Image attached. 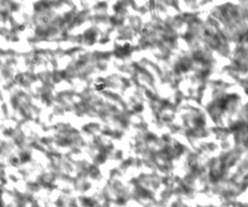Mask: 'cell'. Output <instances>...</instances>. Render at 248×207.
<instances>
[{"mask_svg": "<svg viewBox=\"0 0 248 207\" xmlns=\"http://www.w3.org/2000/svg\"><path fill=\"white\" fill-rule=\"evenodd\" d=\"M95 87H96V89H97L98 91H101V90H104V89L106 88V84L104 83V82H101V83H96Z\"/></svg>", "mask_w": 248, "mask_h": 207, "instance_id": "cell-1", "label": "cell"}]
</instances>
